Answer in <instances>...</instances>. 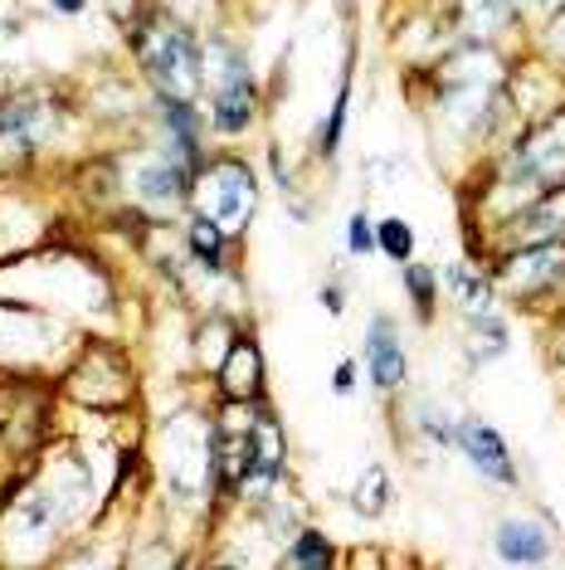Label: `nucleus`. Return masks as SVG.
Wrapping results in <instances>:
<instances>
[{
  "label": "nucleus",
  "instance_id": "20",
  "mask_svg": "<svg viewBox=\"0 0 565 570\" xmlns=\"http://www.w3.org/2000/svg\"><path fill=\"white\" fill-rule=\"evenodd\" d=\"M429 283H434V278L424 274V268H415V274H409V288H415L419 297H429Z\"/></svg>",
  "mask_w": 565,
  "mask_h": 570
},
{
  "label": "nucleus",
  "instance_id": "21",
  "mask_svg": "<svg viewBox=\"0 0 565 570\" xmlns=\"http://www.w3.org/2000/svg\"><path fill=\"white\" fill-rule=\"evenodd\" d=\"M337 391H351V361H346V366L337 371Z\"/></svg>",
  "mask_w": 565,
  "mask_h": 570
},
{
  "label": "nucleus",
  "instance_id": "5",
  "mask_svg": "<svg viewBox=\"0 0 565 570\" xmlns=\"http://www.w3.org/2000/svg\"><path fill=\"white\" fill-rule=\"evenodd\" d=\"M561 176H565V137H561V132H546V137L526 141V147L517 151L507 186L542 190V186H556Z\"/></svg>",
  "mask_w": 565,
  "mask_h": 570
},
{
  "label": "nucleus",
  "instance_id": "4",
  "mask_svg": "<svg viewBox=\"0 0 565 570\" xmlns=\"http://www.w3.org/2000/svg\"><path fill=\"white\" fill-rule=\"evenodd\" d=\"M497 88V63L487 55H458L444 73V102L454 122H473Z\"/></svg>",
  "mask_w": 565,
  "mask_h": 570
},
{
  "label": "nucleus",
  "instance_id": "6",
  "mask_svg": "<svg viewBox=\"0 0 565 570\" xmlns=\"http://www.w3.org/2000/svg\"><path fill=\"white\" fill-rule=\"evenodd\" d=\"M454 444L468 453V463L478 473H487V478H497V483H512L517 478V469H512V453H507V444L497 439L487 424H464V430L454 434Z\"/></svg>",
  "mask_w": 565,
  "mask_h": 570
},
{
  "label": "nucleus",
  "instance_id": "3",
  "mask_svg": "<svg viewBox=\"0 0 565 570\" xmlns=\"http://www.w3.org/2000/svg\"><path fill=\"white\" fill-rule=\"evenodd\" d=\"M196 200H200V215L215 219L220 229H244V219L254 215V176L239 161H220L200 176Z\"/></svg>",
  "mask_w": 565,
  "mask_h": 570
},
{
  "label": "nucleus",
  "instance_id": "1",
  "mask_svg": "<svg viewBox=\"0 0 565 570\" xmlns=\"http://www.w3.org/2000/svg\"><path fill=\"white\" fill-rule=\"evenodd\" d=\"M161 453H166V483L181 498H196L210 478V430L196 414H176L161 430Z\"/></svg>",
  "mask_w": 565,
  "mask_h": 570
},
{
  "label": "nucleus",
  "instance_id": "10",
  "mask_svg": "<svg viewBox=\"0 0 565 570\" xmlns=\"http://www.w3.org/2000/svg\"><path fill=\"white\" fill-rule=\"evenodd\" d=\"M249 112H254L249 83H244V73H239V69H229V73H225L220 98H215V122H220L225 132H239V127L249 122Z\"/></svg>",
  "mask_w": 565,
  "mask_h": 570
},
{
  "label": "nucleus",
  "instance_id": "14",
  "mask_svg": "<svg viewBox=\"0 0 565 570\" xmlns=\"http://www.w3.org/2000/svg\"><path fill=\"white\" fill-rule=\"evenodd\" d=\"M448 288H454L458 303H464L468 313H478V317L487 313V303H493V293H487V283H483L478 274H468L464 264H454V268H448Z\"/></svg>",
  "mask_w": 565,
  "mask_h": 570
},
{
  "label": "nucleus",
  "instance_id": "9",
  "mask_svg": "<svg viewBox=\"0 0 565 570\" xmlns=\"http://www.w3.org/2000/svg\"><path fill=\"white\" fill-rule=\"evenodd\" d=\"M366 361H370V375H376V385H385V391H395V385L405 381V356H400V342H395V336H390V327H385V322H376V332H370Z\"/></svg>",
  "mask_w": 565,
  "mask_h": 570
},
{
  "label": "nucleus",
  "instance_id": "7",
  "mask_svg": "<svg viewBox=\"0 0 565 570\" xmlns=\"http://www.w3.org/2000/svg\"><path fill=\"white\" fill-rule=\"evenodd\" d=\"M137 196L147 200V205H166V210H171L176 200L186 196V166L181 161H147L137 171Z\"/></svg>",
  "mask_w": 565,
  "mask_h": 570
},
{
  "label": "nucleus",
  "instance_id": "19",
  "mask_svg": "<svg viewBox=\"0 0 565 570\" xmlns=\"http://www.w3.org/2000/svg\"><path fill=\"white\" fill-rule=\"evenodd\" d=\"M346 239H351L356 254L370 249V219H366V215H351V235H346Z\"/></svg>",
  "mask_w": 565,
  "mask_h": 570
},
{
  "label": "nucleus",
  "instance_id": "11",
  "mask_svg": "<svg viewBox=\"0 0 565 570\" xmlns=\"http://www.w3.org/2000/svg\"><path fill=\"white\" fill-rule=\"evenodd\" d=\"M561 268V244H542V249H526L512 258V288H536Z\"/></svg>",
  "mask_w": 565,
  "mask_h": 570
},
{
  "label": "nucleus",
  "instance_id": "17",
  "mask_svg": "<svg viewBox=\"0 0 565 570\" xmlns=\"http://www.w3.org/2000/svg\"><path fill=\"white\" fill-rule=\"evenodd\" d=\"M380 249L390 258H409V249H415V235H409L405 219H385V225H380Z\"/></svg>",
  "mask_w": 565,
  "mask_h": 570
},
{
  "label": "nucleus",
  "instance_id": "13",
  "mask_svg": "<svg viewBox=\"0 0 565 570\" xmlns=\"http://www.w3.org/2000/svg\"><path fill=\"white\" fill-rule=\"evenodd\" d=\"M385 498H390V478H385L380 463H370L356 483V512L361 517H380L385 512Z\"/></svg>",
  "mask_w": 565,
  "mask_h": 570
},
{
  "label": "nucleus",
  "instance_id": "2",
  "mask_svg": "<svg viewBox=\"0 0 565 570\" xmlns=\"http://www.w3.org/2000/svg\"><path fill=\"white\" fill-rule=\"evenodd\" d=\"M141 59H147L151 79L171 98H190L200 88V49L186 30H176V24H157V30L141 40Z\"/></svg>",
  "mask_w": 565,
  "mask_h": 570
},
{
  "label": "nucleus",
  "instance_id": "16",
  "mask_svg": "<svg viewBox=\"0 0 565 570\" xmlns=\"http://www.w3.org/2000/svg\"><path fill=\"white\" fill-rule=\"evenodd\" d=\"M220 235H225V229L215 225V219H205V215H200V225L190 229V249H196V254H200L210 268L220 264Z\"/></svg>",
  "mask_w": 565,
  "mask_h": 570
},
{
  "label": "nucleus",
  "instance_id": "18",
  "mask_svg": "<svg viewBox=\"0 0 565 570\" xmlns=\"http://www.w3.org/2000/svg\"><path fill=\"white\" fill-rule=\"evenodd\" d=\"M293 561H298V566H327V541L307 531V537L298 541V551H293Z\"/></svg>",
  "mask_w": 565,
  "mask_h": 570
},
{
  "label": "nucleus",
  "instance_id": "8",
  "mask_svg": "<svg viewBox=\"0 0 565 570\" xmlns=\"http://www.w3.org/2000/svg\"><path fill=\"white\" fill-rule=\"evenodd\" d=\"M497 551H503V561L536 566V561H546L551 537H546L542 522H503V531H497Z\"/></svg>",
  "mask_w": 565,
  "mask_h": 570
},
{
  "label": "nucleus",
  "instance_id": "23",
  "mask_svg": "<svg viewBox=\"0 0 565 570\" xmlns=\"http://www.w3.org/2000/svg\"><path fill=\"white\" fill-rule=\"evenodd\" d=\"M54 6H59V10H79L83 0H54Z\"/></svg>",
  "mask_w": 565,
  "mask_h": 570
},
{
  "label": "nucleus",
  "instance_id": "12",
  "mask_svg": "<svg viewBox=\"0 0 565 570\" xmlns=\"http://www.w3.org/2000/svg\"><path fill=\"white\" fill-rule=\"evenodd\" d=\"M225 391L235 400H249L254 391H259V352H254L249 342L229 352V361H225Z\"/></svg>",
  "mask_w": 565,
  "mask_h": 570
},
{
  "label": "nucleus",
  "instance_id": "24",
  "mask_svg": "<svg viewBox=\"0 0 565 570\" xmlns=\"http://www.w3.org/2000/svg\"><path fill=\"white\" fill-rule=\"evenodd\" d=\"M556 40H561V49H565V24H561V35H556Z\"/></svg>",
  "mask_w": 565,
  "mask_h": 570
},
{
  "label": "nucleus",
  "instance_id": "15",
  "mask_svg": "<svg viewBox=\"0 0 565 570\" xmlns=\"http://www.w3.org/2000/svg\"><path fill=\"white\" fill-rule=\"evenodd\" d=\"M512 6H517V0H464V20L473 35H493L497 24L512 16Z\"/></svg>",
  "mask_w": 565,
  "mask_h": 570
},
{
  "label": "nucleus",
  "instance_id": "22",
  "mask_svg": "<svg viewBox=\"0 0 565 570\" xmlns=\"http://www.w3.org/2000/svg\"><path fill=\"white\" fill-rule=\"evenodd\" d=\"M532 10H556V6H565V0H526Z\"/></svg>",
  "mask_w": 565,
  "mask_h": 570
}]
</instances>
